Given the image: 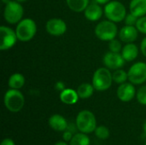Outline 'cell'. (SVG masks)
Listing matches in <instances>:
<instances>
[{
  "label": "cell",
  "instance_id": "cell-21",
  "mask_svg": "<svg viewBox=\"0 0 146 145\" xmlns=\"http://www.w3.org/2000/svg\"><path fill=\"white\" fill-rule=\"evenodd\" d=\"M66 3L72 11L80 13L85 11L90 3V0H66Z\"/></svg>",
  "mask_w": 146,
  "mask_h": 145
},
{
  "label": "cell",
  "instance_id": "cell-28",
  "mask_svg": "<svg viewBox=\"0 0 146 145\" xmlns=\"http://www.w3.org/2000/svg\"><path fill=\"white\" fill-rule=\"evenodd\" d=\"M74 135V130H72L70 124H68V126L67 130H65L63 132L62 139H63V141H65L67 143H69L71 141V139L73 138Z\"/></svg>",
  "mask_w": 146,
  "mask_h": 145
},
{
  "label": "cell",
  "instance_id": "cell-10",
  "mask_svg": "<svg viewBox=\"0 0 146 145\" xmlns=\"http://www.w3.org/2000/svg\"><path fill=\"white\" fill-rule=\"evenodd\" d=\"M68 29L65 21L60 18H51L45 24L46 32L54 37H60L66 33Z\"/></svg>",
  "mask_w": 146,
  "mask_h": 145
},
{
  "label": "cell",
  "instance_id": "cell-25",
  "mask_svg": "<svg viewBox=\"0 0 146 145\" xmlns=\"http://www.w3.org/2000/svg\"><path fill=\"white\" fill-rule=\"evenodd\" d=\"M109 50L110 51L112 52H117V53H121V50H122V44H121V41L118 40V39H112L109 42Z\"/></svg>",
  "mask_w": 146,
  "mask_h": 145
},
{
  "label": "cell",
  "instance_id": "cell-6",
  "mask_svg": "<svg viewBox=\"0 0 146 145\" xmlns=\"http://www.w3.org/2000/svg\"><path fill=\"white\" fill-rule=\"evenodd\" d=\"M96 37L102 41H108L115 38L118 34V27L115 22L105 20L98 22L94 29Z\"/></svg>",
  "mask_w": 146,
  "mask_h": 145
},
{
  "label": "cell",
  "instance_id": "cell-9",
  "mask_svg": "<svg viewBox=\"0 0 146 145\" xmlns=\"http://www.w3.org/2000/svg\"><path fill=\"white\" fill-rule=\"evenodd\" d=\"M0 34H1V42H0V50L2 51L8 50L14 47L18 40L15 30L12 29L7 26H0Z\"/></svg>",
  "mask_w": 146,
  "mask_h": 145
},
{
  "label": "cell",
  "instance_id": "cell-20",
  "mask_svg": "<svg viewBox=\"0 0 146 145\" xmlns=\"http://www.w3.org/2000/svg\"><path fill=\"white\" fill-rule=\"evenodd\" d=\"M77 93L79 95V97L80 99H88L90 98L93 93L95 88L92 85V84H89V83H82L81 85H80L77 88Z\"/></svg>",
  "mask_w": 146,
  "mask_h": 145
},
{
  "label": "cell",
  "instance_id": "cell-32",
  "mask_svg": "<svg viewBox=\"0 0 146 145\" xmlns=\"http://www.w3.org/2000/svg\"><path fill=\"white\" fill-rule=\"evenodd\" d=\"M0 145H15V142H14L13 139L7 138H4V139L2 140Z\"/></svg>",
  "mask_w": 146,
  "mask_h": 145
},
{
  "label": "cell",
  "instance_id": "cell-13",
  "mask_svg": "<svg viewBox=\"0 0 146 145\" xmlns=\"http://www.w3.org/2000/svg\"><path fill=\"white\" fill-rule=\"evenodd\" d=\"M104 14V9L101 7V4L98 3L96 1L90 3L84 11V15L89 21H99Z\"/></svg>",
  "mask_w": 146,
  "mask_h": 145
},
{
  "label": "cell",
  "instance_id": "cell-26",
  "mask_svg": "<svg viewBox=\"0 0 146 145\" xmlns=\"http://www.w3.org/2000/svg\"><path fill=\"white\" fill-rule=\"evenodd\" d=\"M136 97H137L138 102H139L140 104L146 106V85L141 86V87L137 91Z\"/></svg>",
  "mask_w": 146,
  "mask_h": 145
},
{
  "label": "cell",
  "instance_id": "cell-23",
  "mask_svg": "<svg viewBox=\"0 0 146 145\" xmlns=\"http://www.w3.org/2000/svg\"><path fill=\"white\" fill-rule=\"evenodd\" d=\"M112 77H113V81L118 85L123 84L127 82V80H128L127 72H126L121 68L114 70V72L112 73Z\"/></svg>",
  "mask_w": 146,
  "mask_h": 145
},
{
  "label": "cell",
  "instance_id": "cell-3",
  "mask_svg": "<svg viewBox=\"0 0 146 145\" xmlns=\"http://www.w3.org/2000/svg\"><path fill=\"white\" fill-rule=\"evenodd\" d=\"M3 103L9 112L17 113L23 109L25 97L19 90L9 88L3 96Z\"/></svg>",
  "mask_w": 146,
  "mask_h": 145
},
{
  "label": "cell",
  "instance_id": "cell-8",
  "mask_svg": "<svg viewBox=\"0 0 146 145\" xmlns=\"http://www.w3.org/2000/svg\"><path fill=\"white\" fill-rule=\"evenodd\" d=\"M128 81L134 85H139L146 81V63L138 62L133 63L127 71Z\"/></svg>",
  "mask_w": 146,
  "mask_h": 145
},
{
  "label": "cell",
  "instance_id": "cell-36",
  "mask_svg": "<svg viewBox=\"0 0 146 145\" xmlns=\"http://www.w3.org/2000/svg\"><path fill=\"white\" fill-rule=\"evenodd\" d=\"M143 130H144V132L146 134V121H145L144 125H143Z\"/></svg>",
  "mask_w": 146,
  "mask_h": 145
},
{
  "label": "cell",
  "instance_id": "cell-16",
  "mask_svg": "<svg viewBox=\"0 0 146 145\" xmlns=\"http://www.w3.org/2000/svg\"><path fill=\"white\" fill-rule=\"evenodd\" d=\"M139 50L140 49H139L137 44H135L134 43H128L122 47L121 54L126 62H131L138 57Z\"/></svg>",
  "mask_w": 146,
  "mask_h": 145
},
{
  "label": "cell",
  "instance_id": "cell-30",
  "mask_svg": "<svg viewBox=\"0 0 146 145\" xmlns=\"http://www.w3.org/2000/svg\"><path fill=\"white\" fill-rule=\"evenodd\" d=\"M140 51L143 56L146 57V37H145L140 43Z\"/></svg>",
  "mask_w": 146,
  "mask_h": 145
},
{
  "label": "cell",
  "instance_id": "cell-12",
  "mask_svg": "<svg viewBox=\"0 0 146 145\" xmlns=\"http://www.w3.org/2000/svg\"><path fill=\"white\" fill-rule=\"evenodd\" d=\"M137 91L135 89V86L131 82H125L123 84L119 85L116 95L120 101L123 103H128L132 101L136 97Z\"/></svg>",
  "mask_w": 146,
  "mask_h": 145
},
{
  "label": "cell",
  "instance_id": "cell-4",
  "mask_svg": "<svg viewBox=\"0 0 146 145\" xmlns=\"http://www.w3.org/2000/svg\"><path fill=\"white\" fill-rule=\"evenodd\" d=\"M104 13L108 20L115 23L123 21L127 14L125 5L117 0L110 1L105 4L104 8Z\"/></svg>",
  "mask_w": 146,
  "mask_h": 145
},
{
  "label": "cell",
  "instance_id": "cell-31",
  "mask_svg": "<svg viewBox=\"0 0 146 145\" xmlns=\"http://www.w3.org/2000/svg\"><path fill=\"white\" fill-rule=\"evenodd\" d=\"M55 88H56L57 91H59L61 92L62 91H63V90L66 88V86H65V84H64L62 81H57V82L55 84Z\"/></svg>",
  "mask_w": 146,
  "mask_h": 145
},
{
  "label": "cell",
  "instance_id": "cell-24",
  "mask_svg": "<svg viewBox=\"0 0 146 145\" xmlns=\"http://www.w3.org/2000/svg\"><path fill=\"white\" fill-rule=\"evenodd\" d=\"M95 136L101 140H105L107 138H109L110 135V132L109 130V128L105 126H97L96 130L94 131Z\"/></svg>",
  "mask_w": 146,
  "mask_h": 145
},
{
  "label": "cell",
  "instance_id": "cell-38",
  "mask_svg": "<svg viewBox=\"0 0 146 145\" xmlns=\"http://www.w3.org/2000/svg\"><path fill=\"white\" fill-rule=\"evenodd\" d=\"M145 145H146V142H145Z\"/></svg>",
  "mask_w": 146,
  "mask_h": 145
},
{
  "label": "cell",
  "instance_id": "cell-27",
  "mask_svg": "<svg viewBox=\"0 0 146 145\" xmlns=\"http://www.w3.org/2000/svg\"><path fill=\"white\" fill-rule=\"evenodd\" d=\"M136 27L138 31L146 35V15L139 17L136 23Z\"/></svg>",
  "mask_w": 146,
  "mask_h": 145
},
{
  "label": "cell",
  "instance_id": "cell-33",
  "mask_svg": "<svg viewBox=\"0 0 146 145\" xmlns=\"http://www.w3.org/2000/svg\"><path fill=\"white\" fill-rule=\"evenodd\" d=\"M94 1H96L98 3H99V4H101V5H105V4H107L109 2H110L111 0H94Z\"/></svg>",
  "mask_w": 146,
  "mask_h": 145
},
{
  "label": "cell",
  "instance_id": "cell-15",
  "mask_svg": "<svg viewBox=\"0 0 146 145\" xmlns=\"http://www.w3.org/2000/svg\"><path fill=\"white\" fill-rule=\"evenodd\" d=\"M50 128L56 132H64L68 126V121L61 115L55 114L52 115L48 121Z\"/></svg>",
  "mask_w": 146,
  "mask_h": 145
},
{
  "label": "cell",
  "instance_id": "cell-35",
  "mask_svg": "<svg viewBox=\"0 0 146 145\" xmlns=\"http://www.w3.org/2000/svg\"><path fill=\"white\" fill-rule=\"evenodd\" d=\"M10 1H12V0H2V2H3V3L5 5V4H7V3H9Z\"/></svg>",
  "mask_w": 146,
  "mask_h": 145
},
{
  "label": "cell",
  "instance_id": "cell-5",
  "mask_svg": "<svg viewBox=\"0 0 146 145\" xmlns=\"http://www.w3.org/2000/svg\"><path fill=\"white\" fill-rule=\"evenodd\" d=\"M15 32L18 40L28 42L32 40L37 32V24L31 18L22 19L15 27Z\"/></svg>",
  "mask_w": 146,
  "mask_h": 145
},
{
  "label": "cell",
  "instance_id": "cell-11",
  "mask_svg": "<svg viewBox=\"0 0 146 145\" xmlns=\"http://www.w3.org/2000/svg\"><path fill=\"white\" fill-rule=\"evenodd\" d=\"M104 66L110 70H116L121 68L125 65V60L121 53L108 51L103 58Z\"/></svg>",
  "mask_w": 146,
  "mask_h": 145
},
{
  "label": "cell",
  "instance_id": "cell-29",
  "mask_svg": "<svg viewBox=\"0 0 146 145\" xmlns=\"http://www.w3.org/2000/svg\"><path fill=\"white\" fill-rule=\"evenodd\" d=\"M138 17L136 15H134L132 13H128L127 14L125 19H124V22H125V25H128V26H136V23H137V21H138Z\"/></svg>",
  "mask_w": 146,
  "mask_h": 145
},
{
  "label": "cell",
  "instance_id": "cell-2",
  "mask_svg": "<svg viewBox=\"0 0 146 145\" xmlns=\"http://www.w3.org/2000/svg\"><path fill=\"white\" fill-rule=\"evenodd\" d=\"M113 77L110 69L106 67L98 68L92 76V84L98 91H105L109 90L113 83Z\"/></svg>",
  "mask_w": 146,
  "mask_h": 145
},
{
  "label": "cell",
  "instance_id": "cell-19",
  "mask_svg": "<svg viewBox=\"0 0 146 145\" xmlns=\"http://www.w3.org/2000/svg\"><path fill=\"white\" fill-rule=\"evenodd\" d=\"M25 82H26V79L22 73H15L9 76L8 80V85L11 89L20 90L24 86Z\"/></svg>",
  "mask_w": 146,
  "mask_h": 145
},
{
  "label": "cell",
  "instance_id": "cell-18",
  "mask_svg": "<svg viewBox=\"0 0 146 145\" xmlns=\"http://www.w3.org/2000/svg\"><path fill=\"white\" fill-rule=\"evenodd\" d=\"M129 10L138 18L146 15V0H131Z\"/></svg>",
  "mask_w": 146,
  "mask_h": 145
},
{
  "label": "cell",
  "instance_id": "cell-14",
  "mask_svg": "<svg viewBox=\"0 0 146 145\" xmlns=\"http://www.w3.org/2000/svg\"><path fill=\"white\" fill-rule=\"evenodd\" d=\"M139 36V31L136 26H128L125 25L119 31L120 40L125 44L133 43Z\"/></svg>",
  "mask_w": 146,
  "mask_h": 145
},
{
  "label": "cell",
  "instance_id": "cell-17",
  "mask_svg": "<svg viewBox=\"0 0 146 145\" xmlns=\"http://www.w3.org/2000/svg\"><path fill=\"white\" fill-rule=\"evenodd\" d=\"M59 97H60L61 102L67 105L75 104L80 98L77 93V91L72 88H65L63 91L60 92Z\"/></svg>",
  "mask_w": 146,
  "mask_h": 145
},
{
  "label": "cell",
  "instance_id": "cell-22",
  "mask_svg": "<svg viewBox=\"0 0 146 145\" xmlns=\"http://www.w3.org/2000/svg\"><path fill=\"white\" fill-rule=\"evenodd\" d=\"M90 138L83 132L75 133L69 142V145H90Z\"/></svg>",
  "mask_w": 146,
  "mask_h": 145
},
{
  "label": "cell",
  "instance_id": "cell-34",
  "mask_svg": "<svg viewBox=\"0 0 146 145\" xmlns=\"http://www.w3.org/2000/svg\"><path fill=\"white\" fill-rule=\"evenodd\" d=\"M54 145H69V144H68V143H67V142H65V141H58L57 143H56Z\"/></svg>",
  "mask_w": 146,
  "mask_h": 145
},
{
  "label": "cell",
  "instance_id": "cell-37",
  "mask_svg": "<svg viewBox=\"0 0 146 145\" xmlns=\"http://www.w3.org/2000/svg\"><path fill=\"white\" fill-rule=\"evenodd\" d=\"M15 1H17V2H19V3H24V2H26V1H27V0H15Z\"/></svg>",
  "mask_w": 146,
  "mask_h": 145
},
{
  "label": "cell",
  "instance_id": "cell-1",
  "mask_svg": "<svg viewBox=\"0 0 146 145\" xmlns=\"http://www.w3.org/2000/svg\"><path fill=\"white\" fill-rule=\"evenodd\" d=\"M75 125L79 132L89 134L94 132L97 128V119L95 115L87 109L81 110L76 116Z\"/></svg>",
  "mask_w": 146,
  "mask_h": 145
},
{
  "label": "cell",
  "instance_id": "cell-7",
  "mask_svg": "<svg viewBox=\"0 0 146 145\" xmlns=\"http://www.w3.org/2000/svg\"><path fill=\"white\" fill-rule=\"evenodd\" d=\"M23 15L24 9L21 3L12 0L9 3L5 4L3 9V18L7 23L11 25L18 24L22 20Z\"/></svg>",
  "mask_w": 146,
  "mask_h": 145
}]
</instances>
